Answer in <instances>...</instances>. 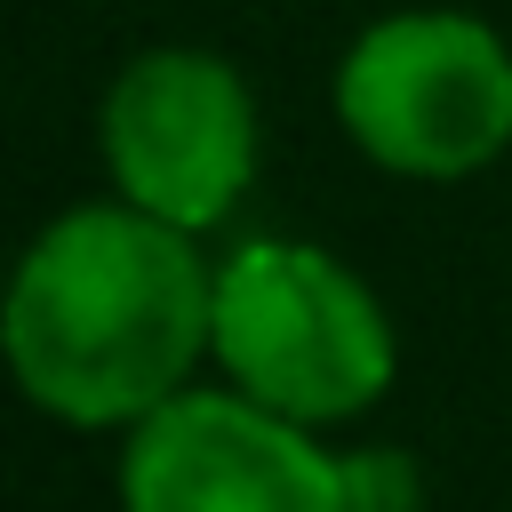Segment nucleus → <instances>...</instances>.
<instances>
[{
	"label": "nucleus",
	"mask_w": 512,
	"mask_h": 512,
	"mask_svg": "<svg viewBox=\"0 0 512 512\" xmlns=\"http://www.w3.org/2000/svg\"><path fill=\"white\" fill-rule=\"evenodd\" d=\"M216 336V264L200 232L80 200L32 232L0 304V352L16 392L72 432H136L184 384H200Z\"/></svg>",
	"instance_id": "1"
},
{
	"label": "nucleus",
	"mask_w": 512,
	"mask_h": 512,
	"mask_svg": "<svg viewBox=\"0 0 512 512\" xmlns=\"http://www.w3.org/2000/svg\"><path fill=\"white\" fill-rule=\"evenodd\" d=\"M208 368L296 416V424H352L368 416L392 376H400V336L384 296L312 240H240L216 264V336H208Z\"/></svg>",
	"instance_id": "2"
},
{
	"label": "nucleus",
	"mask_w": 512,
	"mask_h": 512,
	"mask_svg": "<svg viewBox=\"0 0 512 512\" xmlns=\"http://www.w3.org/2000/svg\"><path fill=\"white\" fill-rule=\"evenodd\" d=\"M336 128L408 184H464L512 152V40L472 8H392L336 56Z\"/></svg>",
	"instance_id": "3"
},
{
	"label": "nucleus",
	"mask_w": 512,
	"mask_h": 512,
	"mask_svg": "<svg viewBox=\"0 0 512 512\" xmlns=\"http://www.w3.org/2000/svg\"><path fill=\"white\" fill-rule=\"evenodd\" d=\"M96 152L104 184L128 208L184 232H216L256 184L264 120L232 56L160 40L112 72L96 104Z\"/></svg>",
	"instance_id": "4"
},
{
	"label": "nucleus",
	"mask_w": 512,
	"mask_h": 512,
	"mask_svg": "<svg viewBox=\"0 0 512 512\" xmlns=\"http://www.w3.org/2000/svg\"><path fill=\"white\" fill-rule=\"evenodd\" d=\"M120 512H360V472L320 424L216 376L120 432Z\"/></svg>",
	"instance_id": "5"
}]
</instances>
